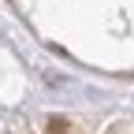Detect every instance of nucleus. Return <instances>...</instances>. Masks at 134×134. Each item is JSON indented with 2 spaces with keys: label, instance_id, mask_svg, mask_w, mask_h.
Here are the masks:
<instances>
[{
  "label": "nucleus",
  "instance_id": "obj_1",
  "mask_svg": "<svg viewBox=\"0 0 134 134\" xmlns=\"http://www.w3.org/2000/svg\"><path fill=\"white\" fill-rule=\"evenodd\" d=\"M48 134H71V123L60 119V115H52V119H48Z\"/></svg>",
  "mask_w": 134,
  "mask_h": 134
}]
</instances>
